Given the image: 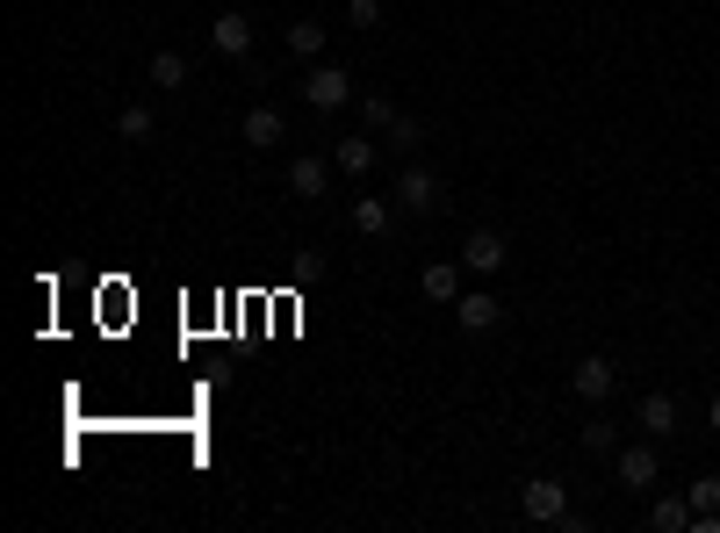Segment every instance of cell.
<instances>
[{
	"label": "cell",
	"mask_w": 720,
	"mask_h": 533,
	"mask_svg": "<svg viewBox=\"0 0 720 533\" xmlns=\"http://www.w3.org/2000/svg\"><path fill=\"white\" fill-rule=\"evenodd\" d=\"M519 512H526L533 526H562V520H570V491L548 483V476H533L526 491H519Z\"/></svg>",
	"instance_id": "cell-1"
},
{
	"label": "cell",
	"mask_w": 720,
	"mask_h": 533,
	"mask_svg": "<svg viewBox=\"0 0 720 533\" xmlns=\"http://www.w3.org/2000/svg\"><path fill=\"white\" fill-rule=\"evenodd\" d=\"M303 101H310V109H346V101H354V80H346V66H310L303 72Z\"/></svg>",
	"instance_id": "cell-2"
},
{
	"label": "cell",
	"mask_w": 720,
	"mask_h": 533,
	"mask_svg": "<svg viewBox=\"0 0 720 533\" xmlns=\"http://www.w3.org/2000/svg\"><path fill=\"white\" fill-rule=\"evenodd\" d=\"M389 195H396V209H411V217H425V209H440V174H433V166H404Z\"/></svg>",
	"instance_id": "cell-3"
},
{
	"label": "cell",
	"mask_w": 720,
	"mask_h": 533,
	"mask_svg": "<svg viewBox=\"0 0 720 533\" xmlns=\"http://www.w3.org/2000/svg\"><path fill=\"white\" fill-rule=\"evenodd\" d=\"M634 425L649 440H670V433H678V397H670V389H649V397L634 404Z\"/></svg>",
	"instance_id": "cell-4"
},
{
	"label": "cell",
	"mask_w": 720,
	"mask_h": 533,
	"mask_svg": "<svg viewBox=\"0 0 720 533\" xmlns=\"http://www.w3.org/2000/svg\"><path fill=\"white\" fill-rule=\"evenodd\" d=\"M612 383H620V375H612V361H605V354H584V361H576V375H570V389H576L584 404H605V397H612Z\"/></svg>",
	"instance_id": "cell-5"
},
{
	"label": "cell",
	"mask_w": 720,
	"mask_h": 533,
	"mask_svg": "<svg viewBox=\"0 0 720 533\" xmlns=\"http://www.w3.org/2000/svg\"><path fill=\"white\" fill-rule=\"evenodd\" d=\"M238 137H245V145H253V151H274V145H282V137H288V116H282V109H267V101H259V109H245V124H238Z\"/></svg>",
	"instance_id": "cell-6"
},
{
	"label": "cell",
	"mask_w": 720,
	"mask_h": 533,
	"mask_svg": "<svg viewBox=\"0 0 720 533\" xmlns=\"http://www.w3.org/2000/svg\"><path fill=\"white\" fill-rule=\"evenodd\" d=\"M612 462H620V491H649V483L663 476L655 447H612Z\"/></svg>",
	"instance_id": "cell-7"
},
{
	"label": "cell",
	"mask_w": 720,
	"mask_h": 533,
	"mask_svg": "<svg viewBox=\"0 0 720 533\" xmlns=\"http://www.w3.org/2000/svg\"><path fill=\"white\" fill-rule=\"evenodd\" d=\"M462 267L483 274V282H490V274H504V238L497 231H469L462 238Z\"/></svg>",
	"instance_id": "cell-8"
},
{
	"label": "cell",
	"mask_w": 720,
	"mask_h": 533,
	"mask_svg": "<svg viewBox=\"0 0 720 533\" xmlns=\"http://www.w3.org/2000/svg\"><path fill=\"white\" fill-rule=\"evenodd\" d=\"M497 317H504V303L490 296V288H462V303H454V325L462 332H490Z\"/></svg>",
	"instance_id": "cell-9"
},
{
	"label": "cell",
	"mask_w": 720,
	"mask_h": 533,
	"mask_svg": "<svg viewBox=\"0 0 720 533\" xmlns=\"http://www.w3.org/2000/svg\"><path fill=\"white\" fill-rule=\"evenodd\" d=\"M209 43H217V58H245L253 51V22H245V14H217V22H209Z\"/></svg>",
	"instance_id": "cell-10"
},
{
	"label": "cell",
	"mask_w": 720,
	"mask_h": 533,
	"mask_svg": "<svg viewBox=\"0 0 720 533\" xmlns=\"http://www.w3.org/2000/svg\"><path fill=\"white\" fill-rule=\"evenodd\" d=\"M462 274H469L462 260H433V267H425V282H418V288H425V296H433V303H447V310H454V303H462Z\"/></svg>",
	"instance_id": "cell-11"
},
{
	"label": "cell",
	"mask_w": 720,
	"mask_h": 533,
	"mask_svg": "<svg viewBox=\"0 0 720 533\" xmlns=\"http://www.w3.org/2000/svg\"><path fill=\"white\" fill-rule=\"evenodd\" d=\"M649 526L655 533H692V497H655V505H649Z\"/></svg>",
	"instance_id": "cell-12"
},
{
	"label": "cell",
	"mask_w": 720,
	"mask_h": 533,
	"mask_svg": "<svg viewBox=\"0 0 720 533\" xmlns=\"http://www.w3.org/2000/svg\"><path fill=\"white\" fill-rule=\"evenodd\" d=\"M332 188V166L325 159H296L288 166V195H325Z\"/></svg>",
	"instance_id": "cell-13"
},
{
	"label": "cell",
	"mask_w": 720,
	"mask_h": 533,
	"mask_svg": "<svg viewBox=\"0 0 720 533\" xmlns=\"http://www.w3.org/2000/svg\"><path fill=\"white\" fill-rule=\"evenodd\" d=\"M332 159H339V174H367V166H375V145H367V137H339V145H332Z\"/></svg>",
	"instance_id": "cell-14"
},
{
	"label": "cell",
	"mask_w": 720,
	"mask_h": 533,
	"mask_svg": "<svg viewBox=\"0 0 720 533\" xmlns=\"http://www.w3.org/2000/svg\"><path fill=\"white\" fill-rule=\"evenodd\" d=\"M354 231H361V238L389 231V203H382V195H361V203H354Z\"/></svg>",
	"instance_id": "cell-15"
},
{
	"label": "cell",
	"mask_w": 720,
	"mask_h": 533,
	"mask_svg": "<svg viewBox=\"0 0 720 533\" xmlns=\"http://www.w3.org/2000/svg\"><path fill=\"white\" fill-rule=\"evenodd\" d=\"M151 80H159L166 95H174V87H188V58H180V51H159V58H151Z\"/></svg>",
	"instance_id": "cell-16"
},
{
	"label": "cell",
	"mask_w": 720,
	"mask_h": 533,
	"mask_svg": "<svg viewBox=\"0 0 720 533\" xmlns=\"http://www.w3.org/2000/svg\"><path fill=\"white\" fill-rule=\"evenodd\" d=\"M288 51L317 58V51H325V22H288Z\"/></svg>",
	"instance_id": "cell-17"
},
{
	"label": "cell",
	"mask_w": 720,
	"mask_h": 533,
	"mask_svg": "<svg viewBox=\"0 0 720 533\" xmlns=\"http://www.w3.org/2000/svg\"><path fill=\"white\" fill-rule=\"evenodd\" d=\"M116 137H122V145H145V137H151V109H122L116 116Z\"/></svg>",
	"instance_id": "cell-18"
},
{
	"label": "cell",
	"mask_w": 720,
	"mask_h": 533,
	"mask_svg": "<svg viewBox=\"0 0 720 533\" xmlns=\"http://www.w3.org/2000/svg\"><path fill=\"white\" fill-rule=\"evenodd\" d=\"M389 145H396V151H418V145H425V130L411 124L404 109H396V116H389Z\"/></svg>",
	"instance_id": "cell-19"
},
{
	"label": "cell",
	"mask_w": 720,
	"mask_h": 533,
	"mask_svg": "<svg viewBox=\"0 0 720 533\" xmlns=\"http://www.w3.org/2000/svg\"><path fill=\"white\" fill-rule=\"evenodd\" d=\"M684 497H692V512H720V476H699Z\"/></svg>",
	"instance_id": "cell-20"
},
{
	"label": "cell",
	"mask_w": 720,
	"mask_h": 533,
	"mask_svg": "<svg viewBox=\"0 0 720 533\" xmlns=\"http://www.w3.org/2000/svg\"><path fill=\"white\" fill-rule=\"evenodd\" d=\"M382 22V0H354V8H346V29H375Z\"/></svg>",
	"instance_id": "cell-21"
},
{
	"label": "cell",
	"mask_w": 720,
	"mask_h": 533,
	"mask_svg": "<svg viewBox=\"0 0 720 533\" xmlns=\"http://www.w3.org/2000/svg\"><path fill=\"white\" fill-rule=\"evenodd\" d=\"M361 116H367L375 130H389V116H396V109H389V95H367V101H361Z\"/></svg>",
	"instance_id": "cell-22"
},
{
	"label": "cell",
	"mask_w": 720,
	"mask_h": 533,
	"mask_svg": "<svg viewBox=\"0 0 720 533\" xmlns=\"http://www.w3.org/2000/svg\"><path fill=\"white\" fill-rule=\"evenodd\" d=\"M584 447H591V454H612L620 440H612V425H584Z\"/></svg>",
	"instance_id": "cell-23"
},
{
	"label": "cell",
	"mask_w": 720,
	"mask_h": 533,
	"mask_svg": "<svg viewBox=\"0 0 720 533\" xmlns=\"http://www.w3.org/2000/svg\"><path fill=\"white\" fill-rule=\"evenodd\" d=\"M707 425H713V433H720V397H713V404H707Z\"/></svg>",
	"instance_id": "cell-24"
}]
</instances>
